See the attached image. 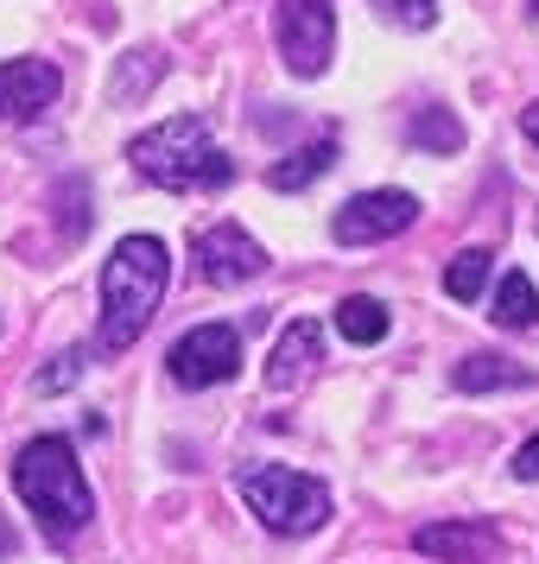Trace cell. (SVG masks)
<instances>
[{
	"mask_svg": "<svg viewBox=\"0 0 539 564\" xmlns=\"http://www.w3.org/2000/svg\"><path fill=\"white\" fill-rule=\"evenodd\" d=\"M165 368H172V381H179L184 393H204V387H216V381H235V368H241V336H235L229 324H197V330H184L179 343H172Z\"/></svg>",
	"mask_w": 539,
	"mask_h": 564,
	"instance_id": "cell-5",
	"label": "cell"
},
{
	"mask_svg": "<svg viewBox=\"0 0 539 564\" xmlns=\"http://www.w3.org/2000/svg\"><path fill=\"white\" fill-rule=\"evenodd\" d=\"M407 140L419 147V153H438V159H451V153L463 147V121L451 115V108H425V115H412Z\"/></svg>",
	"mask_w": 539,
	"mask_h": 564,
	"instance_id": "cell-16",
	"label": "cell"
},
{
	"mask_svg": "<svg viewBox=\"0 0 539 564\" xmlns=\"http://www.w3.org/2000/svg\"><path fill=\"white\" fill-rule=\"evenodd\" d=\"M387 324H394L387 305L381 299H368V292H349V299L336 305V330L349 336V343H362V349H375V343L387 336Z\"/></svg>",
	"mask_w": 539,
	"mask_h": 564,
	"instance_id": "cell-15",
	"label": "cell"
},
{
	"mask_svg": "<svg viewBox=\"0 0 539 564\" xmlns=\"http://www.w3.org/2000/svg\"><path fill=\"white\" fill-rule=\"evenodd\" d=\"M502 330H533L539 324V285L527 280V273H502V285H495V311H488Z\"/></svg>",
	"mask_w": 539,
	"mask_h": 564,
	"instance_id": "cell-14",
	"label": "cell"
},
{
	"mask_svg": "<svg viewBox=\"0 0 539 564\" xmlns=\"http://www.w3.org/2000/svg\"><path fill=\"white\" fill-rule=\"evenodd\" d=\"M419 223V197L412 191H362L331 216V235L343 248H375V241H394Z\"/></svg>",
	"mask_w": 539,
	"mask_h": 564,
	"instance_id": "cell-6",
	"label": "cell"
},
{
	"mask_svg": "<svg viewBox=\"0 0 539 564\" xmlns=\"http://www.w3.org/2000/svg\"><path fill=\"white\" fill-rule=\"evenodd\" d=\"M488 273H495V254H488V248H463V254L444 267V292L463 299V305H476L488 292Z\"/></svg>",
	"mask_w": 539,
	"mask_h": 564,
	"instance_id": "cell-17",
	"label": "cell"
},
{
	"mask_svg": "<svg viewBox=\"0 0 539 564\" xmlns=\"http://www.w3.org/2000/svg\"><path fill=\"white\" fill-rule=\"evenodd\" d=\"M241 501L255 508L260 527H273V533L299 539V533H317L324 520H331V488L305 476V469H248L241 476Z\"/></svg>",
	"mask_w": 539,
	"mask_h": 564,
	"instance_id": "cell-4",
	"label": "cell"
},
{
	"mask_svg": "<svg viewBox=\"0 0 539 564\" xmlns=\"http://www.w3.org/2000/svg\"><path fill=\"white\" fill-rule=\"evenodd\" d=\"M191 267H197V280L204 285H248V280L267 273V248H260L241 223H216V229L197 235Z\"/></svg>",
	"mask_w": 539,
	"mask_h": 564,
	"instance_id": "cell-8",
	"label": "cell"
},
{
	"mask_svg": "<svg viewBox=\"0 0 539 564\" xmlns=\"http://www.w3.org/2000/svg\"><path fill=\"white\" fill-rule=\"evenodd\" d=\"M133 172L159 191H216V184L235 178V165L223 159V147L209 140L204 115H172L159 128L133 133L128 140Z\"/></svg>",
	"mask_w": 539,
	"mask_h": 564,
	"instance_id": "cell-3",
	"label": "cell"
},
{
	"mask_svg": "<svg viewBox=\"0 0 539 564\" xmlns=\"http://www.w3.org/2000/svg\"><path fill=\"white\" fill-rule=\"evenodd\" d=\"M514 476H520V482H539V432L514 451Z\"/></svg>",
	"mask_w": 539,
	"mask_h": 564,
	"instance_id": "cell-21",
	"label": "cell"
},
{
	"mask_svg": "<svg viewBox=\"0 0 539 564\" xmlns=\"http://www.w3.org/2000/svg\"><path fill=\"white\" fill-rule=\"evenodd\" d=\"M331 45H336L331 0H280V57L292 77H324Z\"/></svg>",
	"mask_w": 539,
	"mask_h": 564,
	"instance_id": "cell-7",
	"label": "cell"
},
{
	"mask_svg": "<svg viewBox=\"0 0 539 564\" xmlns=\"http://www.w3.org/2000/svg\"><path fill=\"white\" fill-rule=\"evenodd\" d=\"M331 165H336V140L324 133V140H305L299 153H285L280 165L267 172V184H273V191H305V184H311V178H324Z\"/></svg>",
	"mask_w": 539,
	"mask_h": 564,
	"instance_id": "cell-13",
	"label": "cell"
},
{
	"mask_svg": "<svg viewBox=\"0 0 539 564\" xmlns=\"http://www.w3.org/2000/svg\"><path fill=\"white\" fill-rule=\"evenodd\" d=\"M172 285V254L159 235H128L103 267V349L121 356L140 343V330L153 324L159 299Z\"/></svg>",
	"mask_w": 539,
	"mask_h": 564,
	"instance_id": "cell-2",
	"label": "cell"
},
{
	"mask_svg": "<svg viewBox=\"0 0 539 564\" xmlns=\"http://www.w3.org/2000/svg\"><path fill=\"white\" fill-rule=\"evenodd\" d=\"M153 77H159V52H133V70H115L108 96H115V102H140Z\"/></svg>",
	"mask_w": 539,
	"mask_h": 564,
	"instance_id": "cell-18",
	"label": "cell"
},
{
	"mask_svg": "<svg viewBox=\"0 0 539 564\" xmlns=\"http://www.w3.org/2000/svg\"><path fill=\"white\" fill-rule=\"evenodd\" d=\"M387 26H407V32H425L438 20V0H368Z\"/></svg>",
	"mask_w": 539,
	"mask_h": 564,
	"instance_id": "cell-19",
	"label": "cell"
},
{
	"mask_svg": "<svg viewBox=\"0 0 539 564\" xmlns=\"http://www.w3.org/2000/svg\"><path fill=\"white\" fill-rule=\"evenodd\" d=\"M533 13H539V0H533Z\"/></svg>",
	"mask_w": 539,
	"mask_h": 564,
	"instance_id": "cell-23",
	"label": "cell"
},
{
	"mask_svg": "<svg viewBox=\"0 0 539 564\" xmlns=\"http://www.w3.org/2000/svg\"><path fill=\"white\" fill-rule=\"evenodd\" d=\"M77 381H83V356L71 349V356H52V361H45L32 387H39V393H64V387H77Z\"/></svg>",
	"mask_w": 539,
	"mask_h": 564,
	"instance_id": "cell-20",
	"label": "cell"
},
{
	"mask_svg": "<svg viewBox=\"0 0 539 564\" xmlns=\"http://www.w3.org/2000/svg\"><path fill=\"white\" fill-rule=\"evenodd\" d=\"M57 64L45 57H13V64H0V121H39L45 108L57 102Z\"/></svg>",
	"mask_w": 539,
	"mask_h": 564,
	"instance_id": "cell-9",
	"label": "cell"
},
{
	"mask_svg": "<svg viewBox=\"0 0 539 564\" xmlns=\"http://www.w3.org/2000/svg\"><path fill=\"white\" fill-rule=\"evenodd\" d=\"M13 488H20L26 513L45 527L52 545H71L89 527V513H96V495H89V476H83L71 437H32V444H20Z\"/></svg>",
	"mask_w": 539,
	"mask_h": 564,
	"instance_id": "cell-1",
	"label": "cell"
},
{
	"mask_svg": "<svg viewBox=\"0 0 539 564\" xmlns=\"http://www.w3.org/2000/svg\"><path fill=\"white\" fill-rule=\"evenodd\" d=\"M520 128H527V140H533V147H539V102L527 108V121H520Z\"/></svg>",
	"mask_w": 539,
	"mask_h": 564,
	"instance_id": "cell-22",
	"label": "cell"
},
{
	"mask_svg": "<svg viewBox=\"0 0 539 564\" xmlns=\"http://www.w3.org/2000/svg\"><path fill=\"white\" fill-rule=\"evenodd\" d=\"M317 361H324V330H317V317H292L280 330V343L267 349V393H292Z\"/></svg>",
	"mask_w": 539,
	"mask_h": 564,
	"instance_id": "cell-10",
	"label": "cell"
},
{
	"mask_svg": "<svg viewBox=\"0 0 539 564\" xmlns=\"http://www.w3.org/2000/svg\"><path fill=\"white\" fill-rule=\"evenodd\" d=\"M495 527H483V520H432V527H419L412 533V552H425V558L438 564H488L495 558Z\"/></svg>",
	"mask_w": 539,
	"mask_h": 564,
	"instance_id": "cell-11",
	"label": "cell"
},
{
	"mask_svg": "<svg viewBox=\"0 0 539 564\" xmlns=\"http://www.w3.org/2000/svg\"><path fill=\"white\" fill-rule=\"evenodd\" d=\"M451 387L457 393H508V387H527V368L508 356H463L451 368Z\"/></svg>",
	"mask_w": 539,
	"mask_h": 564,
	"instance_id": "cell-12",
	"label": "cell"
}]
</instances>
